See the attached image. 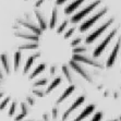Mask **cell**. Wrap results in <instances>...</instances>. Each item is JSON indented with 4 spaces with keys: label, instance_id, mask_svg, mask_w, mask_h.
Wrapping results in <instances>:
<instances>
[{
    "label": "cell",
    "instance_id": "24",
    "mask_svg": "<svg viewBox=\"0 0 121 121\" xmlns=\"http://www.w3.org/2000/svg\"><path fill=\"white\" fill-rule=\"evenodd\" d=\"M85 51H86V48L85 47H75L73 49L74 55H82L83 52H85Z\"/></svg>",
    "mask_w": 121,
    "mask_h": 121
},
{
    "label": "cell",
    "instance_id": "35",
    "mask_svg": "<svg viewBox=\"0 0 121 121\" xmlns=\"http://www.w3.org/2000/svg\"><path fill=\"white\" fill-rule=\"evenodd\" d=\"M55 71H56V68H55V65H54V67H51V69H50V73H54Z\"/></svg>",
    "mask_w": 121,
    "mask_h": 121
},
{
    "label": "cell",
    "instance_id": "22",
    "mask_svg": "<svg viewBox=\"0 0 121 121\" xmlns=\"http://www.w3.org/2000/svg\"><path fill=\"white\" fill-rule=\"evenodd\" d=\"M47 82H48V80H47V79L38 80V81H36V82H35V83L33 84V87H34V88H36V87H38V86H43V85L47 84Z\"/></svg>",
    "mask_w": 121,
    "mask_h": 121
},
{
    "label": "cell",
    "instance_id": "16",
    "mask_svg": "<svg viewBox=\"0 0 121 121\" xmlns=\"http://www.w3.org/2000/svg\"><path fill=\"white\" fill-rule=\"evenodd\" d=\"M74 90H75V86H74L73 84L70 85V86H69V87H68L67 90H65V92H63V94H62V95L59 97V99H58V101H57V103H58V104L62 103V101L65 100V99L67 98V97H69V96H70L71 94L73 93V91H74Z\"/></svg>",
    "mask_w": 121,
    "mask_h": 121
},
{
    "label": "cell",
    "instance_id": "27",
    "mask_svg": "<svg viewBox=\"0 0 121 121\" xmlns=\"http://www.w3.org/2000/svg\"><path fill=\"white\" fill-rule=\"evenodd\" d=\"M81 38H80V37H78V38H75V39L74 40H72V42L70 43V46H72V47H75V46H78L80 44V43H81Z\"/></svg>",
    "mask_w": 121,
    "mask_h": 121
},
{
    "label": "cell",
    "instance_id": "9",
    "mask_svg": "<svg viewBox=\"0 0 121 121\" xmlns=\"http://www.w3.org/2000/svg\"><path fill=\"white\" fill-rule=\"evenodd\" d=\"M20 23L22 24L23 26H24V27L28 28L30 31L33 32V34H34V35H36V36L39 37L40 35L43 34V32L40 31V28L38 27V26L35 25L34 23H32V22H27V21H20Z\"/></svg>",
    "mask_w": 121,
    "mask_h": 121
},
{
    "label": "cell",
    "instance_id": "8",
    "mask_svg": "<svg viewBox=\"0 0 121 121\" xmlns=\"http://www.w3.org/2000/svg\"><path fill=\"white\" fill-rule=\"evenodd\" d=\"M84 100H85V97H84V96H80V97H78V98H76V100L74 101L72 105H71L70 107H69V109H68L67 111L63 113V116H62V121H65V120H67L68 117L70 116V113L72 112V111H74L76 108L79 107L80 105L83 104V103H84Z\"/></svg>",
    "mask_w": 121,
    "mask_h": 121
},
{
    "label": "cell",
    "instance_id": "11",
    "mask_svg": "<svg viewBox=\"0 0 121 121\" xmlns=\"http://www.w3.org/2000/svg\"><path fill=\"white\" fill-rule=\"evenodd\" d=\"M39 56H40V54H39V52H37V54L33 55V56L28 57L27 60L25 61V65H24V67H23V73H24V74H27L28 73V71H30V69L32 68V65H33L35 59H36V58H38Z\"/></svg>",
    "mask_w": 121,
    "mask_h": 121
},
{
    "label": "cell",
    "instance_id": "14",
    "mask_svg": "<svg viewBox=\"0 0 121 121\" xmlns=\"http://www.w3.org/2000/svg\"><path fill=\"white\" fill-rule=\"evenodd\" d=\"M15 36L20 37V38H23V39H27L31 40L33 43H37L38 42V36L34 35V34H27V33H22V32H15Z\"/></svg>",
    "mask_w": 121,
    "mask_h": 121
},
{
    "label": "cell",
    "instance_id": "18",
    "mask_svg": "<svg viewBox=\"0 0 121 121\" xmlns=\"http://www.w3.org/2000/svg\"><path fill=\"white\" fill-rule=\"evenodd\" d=\"M60 83H61V79H60V78H57V79H55L54 81H52V82L50 83V85L48 86L47 91H46V94H49V93L51 92V91L55 90V88H56L57 86H58V85L60 84Z\"/></svg>",
    "mask_w": 121,
    "mask_h": 121
},
{
    "label": "cell",
    "instance_id": "2",
    "mask_svg": "<svg viewBox=\"0 0 121 121\" xmlns=\"http://www.w3.org/2000/svg\"><path fill=\"white\" fill-rule=\"evenodd\" d=\"M69 68L73 69L75 72H78V73H79L82 78H84V79L86 80L87 82H93V79H92V76H91L90 72H88V71L86 70L84 67H83V65H82V63L75 62V61H73V60H70V61H69Z\"/></svg>",
    "mask_w": 121,
    "mask_h": 121
},
{
    "label": "cell",
    "instance_id": "12",
    "mask_svg": "<svg viewBox=\"0 0 121 121\" xmlns=\"http://www.w3.org/2000/svg\"><path fill=\"white\" fill-rule=\"evenodd\" d=\"M94 109H95V106H94V105H90V106H87V107L85 108V109L83 110V111H82V112L80 113L73 121H82L84 118H86L88 115H91V113L93 112Z\"/></svg>",
    "mask_w": 121,
    "mask_h": 121
},
{
    "label": "cell",
    "instance_id": "1",
    "mask_svg": "<svg viewBox=\"0 0 121 121\" xmlns=\"http://www.w3.org/2000/svg\"><path fill=\"white\" fill-rule=\"evenodd\" d=\"M99 3H100V0H95L93 3L88 4L86 8H84L83 10H81L80 12H78L76 14H74L73 17H71V22H72V23H78V22H80V21H81L83 17H86L87 14H90L91 12L93 11L94 9H95L96 7L98 6Z\"/></svg>",
    "mask_w": 121,
    "mask_h": 121
},
{
    "label": "cell",
    "instance_id": "20",
    "mask_svg": "<svg viewBox=\"0 0 121 121\" xmlns=\"http://www.w3.org/2000/svg\"><path fill=\"white\" fill-rule=\"evenodd\" d=\"M37 48H38V43H27L21 45L19 49L22 50V49H37Z\"/></svg>",
    "mask_w": 121,
    "mask_h": 121
},
{
    "label": "cell",
    "instance_id": "33",
    "mask_svg": "<svg viewBox=\"0 0 121 121\" xmlns=\"http://www.w3.org/2000/svg\"><path fill=\"white\" fill-rule=\"evenodd\" d=\"M43 2H44V0H37L36 3H35V6H36L37 8H38V7H40V4H42Z\"/></svg>",
    "mask_w": 121,
    "mask_h": 121
},
{
    "label": "cell",
    "instance_id": "34",
    "mask_svg": "<svg viewBox=\"0 0 121 121\" xmlns=\"http://www.w3.org/2000/svg\"><path fill=\"white\" fill-rule=\"evenodd\" d=\"M67 0H57V4H63Z\"/></svg>",
    "mask_w": 121,
    "mask_h": 121
},
{
    "label": "cell",
    "instance_id": "7",
    "mask_svg": "<svg viewBox=\"0 0 121 121\" xmlns=\"http://www.w3.org/2000/svg\"><path fill=\"white\" fill-rule=\"evenodd\" d=\"M120 47H121V37H119L118 42H117L116 46L113 47V49H112V52L110 54L109 58H108V60H107V63H106L107 68H111L113 65V63L116 62L117 56H118V52H119V50H120Z\"/></svg>",
    "mask_w": 121,
    "mask_h": 121
},
{
    "label": "cell",
    "instance_id": "15",
    "mask_svg": "<svg viewBox=\"0 0 121 121\" xmlns=\"http://www.w3.org/2000/svg\"><path fill=\"white\" fill-rule=\"evenodd\" d=\"M45 69H46V65H45V63H40V65H38L36 68H35V70H34L33 72L31 73V75H30V78H28V79H30V80L35 79L37 75H39L42 72H44V71H45Z\"/></svg>",
    "mask_w": 121,
    "mask_h": 121
},
{
    "label": "cell",
    "instance_id": "13",
    "mask_svg": "<svg viewBox=\"0 0 121 121\" xmlns=\"http://www.w3.org/2000/svg\"><path fill=\"white\" fill-rule=\"evenodd\" d=\"M84 1H85V0H75V1H73V2L70 3V4H69V6L65 9V14H71L72 12L75 11L76 9L79 8V7L81 6Z\"/></svg>",
    "mask_w": 121,
    "mask_h": 121
},
{
    "label": "cell",
    "instance_id": "32",
    "mask_svg": "<svg viewBox=\"0 0 121 121\" xmlns=\"http://www.w3.org/2000/svg\"><path fill=\"white\" fill-rule=\"evenodd\" d=\"M57 115H58V109H57V108H54V109H52V118L56 119Z\"/></svg>",
    "mask_w": 121,
    "mask_h": 121
},
{
    "label": "cell",
    "instance_id": "17",
    "mask_svg": "<svg viewBox=\"0 0 121 121\" xmlns=\"http://www.w3.org/2000/svg\"><path fill=\"white\" fill-rule=\"evenodd\" d=\"M57 19H58V10L57 8L55 7L52 9V12H51V19H50V22H49V28L54 30L55 26L57 24Z\"/></svg>",
    "mask_w": 121,
    "mask_h": 121
},
{
    "label": "cell",
    "instance_id": "29",
    "mask_svg": "<svg viewBox=\"0 0 121 121\" xmlns=\"http://www.w3.org/2000/svg\"><path fill=\"white\" fill-rule=\"evenodd\" d=\"M33 93H34V95H36V96H39V97H43V96L45 95V94H44V92H43V91H39V90H35V88H34V90H33Z\"/></svg>",
    "mask_w": 121,
    "mask_h": 121
},
{
    "label": "cell",
    "instance_id": "10",
    "mask_svg": "<svg viewBox=\"0 0 121 121\" xmlns=\"http://www.w3.org/2000/svg\"><path fill=\"white\" fill-rule=\"evenodd\" d=\"M35 15H36V19L38 21V24H39V28L40 31L44 32L47 30V21H46V17H44V14L40 11H37L35 10Z\"/></svg>",
    "mask_w": 121,
    "mask_h": 121
},
{
    "label": "cell",
    "instance_id": "25",
    "mask_svg": "<svg viewBox=\"0 0 121 121\" xmlns=\"http://www.w3.org/2000/svg\"><path fill=\"white\" fill-rule=\"evenodd\" d=\"M67 25H68V21H65V22L62 23L61 25L58 27V30H57V33H58V34L63 33V31H65V28L67 27Z\"/></svg>",
    "mask_w": 121,
    "mask_h": 121
},
{
    "label": "cell",
    "instance_id": "28",
    "mask_svg": "<svg viewBox=\"0 0 121 121\" xmlns=\"http://www.w3.org/2000/svg\"><path fill=\"white\" fill-rule=\"evenodd\" d=\"M74 31H75V28H74V27L70 28V30H69V31H68L67 33L65 34V38H69V37H70L71 35H72V34L74 33Z\"/></svg>",
    "mask_w": 121,
    "mask_h": 121
},
{
    "label": "cell",
    "instance_id": "23",
    "mask_svg": "<svg viewBox=\"0 0 121 121\" xmlns=\"http://www.w3.org/2000/svg\"><path fill=\"white\" fill-rule=\"evenodd\" d=\"M21 110H22L21 113L26 117L28 113V107H27V104H26V103H21Z\"/></svg>",
    "mask_w": 121,
    "mask_h": 121
},
{
    "label": "cell",
    "instance_id": "31",
    "mask_svg": "<svg viewBox=\"0 0 121 121\" xmlns=\"http://www.w3.org/2000/svg\"><path fill=\"white\" fill-rule=\"evenodd\" d=\"M24 117H25V116H24V115H22V113H20V115H17V117L14 118V120H15V121H21L23 118H24Z\"/></svg>",
    "mask_w": 121,
    "mask_h": 121
},
{
    "label": "cell",
    "instance_id": "26",
    "mask_svg": "<svg viewBox=\"0 0 121 121\" xmlns=\"http://www.w3.org/2000/svg\"><path fill=\"white\" fill-rule=\"evenodd\" d=\"M101 117H103V113H101V112H96L91 121H100L101 120Z\"/></svg>",
    "mask_w": 121,
    "mask_h": 121
},
{
    "label": "cell",
    "instance_id": "6",
    "mask_svg": "<svg viewBox=\"0 0 121 121\" xmlns=\"http://www.w3.org/2000/svg\"><path fill=\"white\" fill-rule=\"evenodd\" d=\"M71 60L79 62V63H85V65H93V67H96V68H103L100 63H98L97 61L94 60V58H90V57L85 56V55H73Z\"/></svg>",
    "mask_w": 121,
    "mask_h": 121
},
{
    "label": "cell",
    "instance_id": "4",
    "mask_svg": "<svg viewBox=\"0 0 121 121\" xmlns=\"http://www.w3.org/2000/svg\"><path fill=\"white\" fill-rule=\"evenodd\" d=\"M107 10H108L107 8H103L100 11H99L98 13H96L94 17H90V19H88V20H86L84 23H82L81 25H80V32H85L86 30H88V28L93 25L96 21L99 20V19H100V17H103V15H104L106 12H107Z\"/></svg>",
    "mask_w": 121,
    "mask_h": 121
},
{
    "label": "cell",
    "instance_id": "19",
    "mask_svg": "<svg viewBox=\"0 0 121 121\" xmlns=\"http://www.w3.org/2000/svg\"><path fill=\"white\" fill-rule=\"evenodd\" d=\"M62 72L65 74V76L67 78V80L69 82H72V74H71V71H70V68L68 65H62Z\"/></svg>",
    "mask_w": 121,
    "mask_h": 121
},
{
    "label": "cell",
    "instance_id": "5",
    "mask_svg": "<svg viewBox=\"0 0 121 121\" xmlns=\"http://www.w3.org/2000/svg\"><path fill=\"white\" fill-rule=\"evenodd\" d=\"M113 22V19H110L108 22H106L105 24H103V25L100 26V27H98L96 31H94L92 34H90L87 37H86V40H85V43L86 44H91V43H93L94 40L97 38V37H99L103 34V32L106 31V28L108 27V26H110V24Z\"/></svg>",
    "mask_w": 121,
    "mask_h": 121
},
{
    "label": "cell",
    "instance_id": "30",
    "mask_svg": "<svg viewBox=\"0 0 121 121\" xmlns=\"http://www.w3.org/2000/svg\"><path fill=\"white\" fill-rule=\"evenodd\" d=\"M26 101H27V104H30V105H34V98L31 97V96H27V97H26Z\"/></svg>",
    "mask_w": 121,
    "mask_h": 121
},
{
    "label": "cell",
    "instance_id": "3",
    "mask_svg": "<svg viewBox=\"0 0 121 121\" xmlns=\"http://www.w3.org/2000/svg\"><path fill=\"white\" fill-rule=\"evenodd\" d=\"M116 33H117V28H115V30H112V31L110 32V33L107 35V37H106V38H105V39L95 48V50H94V52H93L94 58H97V57H99L101 54H103V51L106 49V47L108 46V44L110 43V40L113 38V36L116 35Z\"/></svg>",
    "mask_w": 121,
    "mask_h": 121
},
{
    "label": "cell",
    "instance_id": "21",
    "mask_svg": "<svg viewBox=\"0 0 121 121\" xmlns=\"http://www.w3.org/2000/svg\"><path fill=\"white\" fill-rule=\"evenodd\" d=\"M17 103L15 101H12L11 103V106L9 108V111H8V115L9 116H13L14 112H15V110H17Z\"/></svg>",
    "mask_w": 121,
    "mask_h": 121
}]
</instances>
